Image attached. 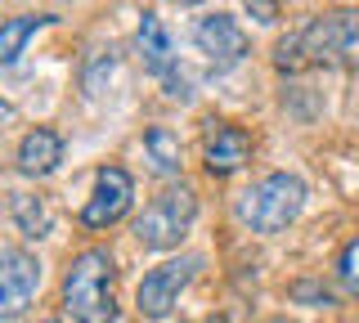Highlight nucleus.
Listing matches in <instances>:
<instances>
[{
    "label": "nucleus",
    "mask_w": 359,
    "mask_h": 323,
    "mask_svg": "<svg viewBox=\"0 0 359 323\" xmlns=\"http://www.w3.org/2000/svg\"><path fill=\"white\" fill-rule=\"evenodd\" d=\"M355 59H359V9H337V14L314 18L310 27L278 41V54H274V63L283 72L341 68V63H355Z\"/></svg>",
    "instance_id": "nucleus-1"
},
{
    "label": "nucleus",
    "mask_w": 359,
    "mask_h": 323,
    "mask_svg": "<svg viewBox=\"0 0 359 323\" xmlns=\"http://www.w3.org/2000/svg\"><path fill=\"white\" fill-rule=\"evenodd\" d=\"M112 283H117V265L104 247L81 252L72 265H67L63 278V310L72 323H117V296H112Z\"/></svg>",
    "instance_id": "nucleus-2"
},
{
    "label": "nucleus",
    "mask_w": 359,
    "mask_h": 323,
    "mask_svg": "<svg viewBox=\"0 0 359 323\" xmlns=\"http://www.w3.org/2000/svg\"><path fill=\"white\" fill-rule=\"evenodd\" d=\"M301 207H306V184L297 175L278 171V175H265L261 184H252L238 198V220L256 233H283L301 216Z\"/></svg>",
    "instance_id": "nucleus-3"
},
{
    "label": "nucleus",
    "mask_w": 359,
    "mask_h": 323,
    "mask_svg": "<svg viewBox=\"0 0 359 323\" xmlns=\"http://www.w3.org/2000/svg\"><path fill=\"white\" fill-rule=\"evenodd\" d=\"M194 220H198V193L189 184H171L135 220V238L149 252H166V247H180V238L194 229Z\"/></svg>",
    "instance_id": "nucleus-4"
},
{
    "label": "nucleus",
    "mask_w": 359,
    "mask_h": 323,
    "mask_svg": "<svg viewBox=\"0 0 359 323\" xmlns=\"http://www.w3.org/2000/svg\"><path fill=\"white\" fill-rule=\"evenodd\" d=\"M198 270H202V256H180V261H166V265H157V270H149L144 283H140V315L144 319H166L171 305L180 301V292L194 283Z\"/></svg>",
    "instance_id": "nucleus-5"
},
{
    "label": "nucleus",
    "mask_w": 359,
    "mask_h": 323,
    "mask_svg": "<svg viewBox=\"0 0 359 323\" xmlns=\"http://www.w3.org/2000/svg\"><path fill=\"white\" fill-rule=\"evenodd\" d=\"M130 198H135L130 175L121 171V166H99L95 193H90V202H86V211H81V225H86V229H108V225H117V220L130 211Z\"/></svg>",
    "instance_id": "nucleus-6"
},
{
    "label": "nucleus",
    "mask_w": 359,
    "mask_h": 323,
    "mask_svg": "<svg viewBox=\"0 0 359 323\" xmlns=\"http://www.w3.org/2000/svg\"><path fill=\"white\" fill-rule=\"evenodd\" d=\"M194 46L211 59V68H233V63H243L247 54V32L233 23L229 14H211L202 18V23L194 27Z\"/></svg>",
    "instance_id": "nucleus-7"
},
{
    "label": "nucleus",
    "mask_w": 359,
    "mask_h": 323,
    "mask_svg": "<svg viewBox=\"0 0 359 323\" xmlns=\"http://www.w3.org/2000/svg\"><path fill=\"white\" fill-rule=\"evenodd\" d=\"M135 41H140L144 68H149L153 76H162L166 90H171V99H189V85L175 81V46H171V36H166L162 18H157V14H144V18H140V32H135Z\"/></svg>",
    "instance_id": "nucleus-8"
},
{
    "label": "nucleus",
    "mask_w": 359,
    "mask_h": 323,
    "mask_svg": "<svg viewBox=\"0 0 359 323\" xmlns=\"http://www.w3.org/2000/svg\"><path fill=\"white\" fill-rule=\"evenodd\" d=\"M41 287V265L27 252H5L0 256V319L27 310V301Z\"/></svg>",
    "instance_id": "nucleus-9"
},
{
    "label": "nucleus",
    "mask_w": 359,
    "mask_h": 323,
    "mask_svg": "<svg viewBox=\"0 0 359 323\" xmlns=\"http://www.w3.org/2000/svg\"><path fill=\"white\" fill-rule=\"evenodd\" d=\"M252 158V139L238 126H216V135L207 139V171L211 175H233Z\"/></svg>",
    "instance_id": "nucleus-10"
},
{
    "label": "nucleus",
    "mask_w": 359,
    "mask_h": 323,
    "mask_svg": "<svg viewBox=\"0 0 359 323\" xmlns=\"http://www.w3.org/2000/svg\"><path fill=\"white\" fill-rule=\"evenodd\" d=\"M59 162H63V139L54 135V130H27L18 144V166L27 175H50V171H59Z\"/></svg>",
    "instance_id": "nucleus-11"
},
{
    "label": "nucleus",
    "mask_w": 359,
    "mask_h": 323,
    "mask_svg": "<svg viewBox=\"0 0 359 323\" xmlns=\"http://www.w3.org/2000/svg\"><path fill=\"white\" fill-rule=\"evenodd\" d=\"M50 23L45 14H22V18H9V23H0V68L5 63H14L18 54H22V46H27L36 32Z\"/></svg>",
    "instance_id": "nucleus-12"
},
{
    "label": "nucleus",
    "mask_w": 359,
    "mask_h": 323,
    "mask_svg": "<svg viewBox=\"0 0 359 323\" xmlns=\"http://www.w3.org/2000/svg\"><path fill=\"white\" fill-rule=\"evenodd\" d=\"M144 149H149V162H153L157 175H175V171H180V139H175L166 126H149Z\"/></svg>",
    "instance_id": "nucleus-13"
},
{
    "label": "nucleus",
    "mask_w": 359,
    "mask_h": 323,
    "mask_svg": "<svg viewBox=\"0 0 359 323\" xmlns=\"http://www.w3.org/2000/svg\"><path fill=\"white\" fill-rule=\"evenodd\" d=\"M14 220H18L22 238H45V233H50V207H45V198L18 193L14 198Z\"/></svg>",
    "instance_id": "nucleus-14"
},
{
    "label": "nucleus",
    "mask_w": 359,
    "mask_h": 323,
    "mask_svg": "<svg viewBox=\"0 0 359 323\" xmlns=\"http://www.w3.org/2000/svg\"><path fill=\"white\" fill-rule=\"evenodd\" d=\"M337 278H341V287H346L351 296H359V238L346 242L341 261H337Z\"/></svg>",
    "instance_id": "nucleus-15"
},
{
    "label": "nucleus",
    "mask_w": 359,
    "mask_h": 323,
    "mask_svg": "<svg viewBox=\"0 0 359 323\" xmlns=\"http://www.w3.org/2000/svg\"><path fill=\"white\" fill-rule=\"evenodd\" d=\"M243 5H247V14H252L256 23H274L278 9H283L287 0H243Z\"/></svg>",
    "instance_id": "nucleus-16"
},
{
    "label": "nucleus",
    "mask_w": 359,
    "mask_h": 323,
    "mask_svg": "<svg viewBox=\"0 0 359 323\" xmlns=\"http://www.w3.org/2000/svg\"><path fill=\"white\" fill-rule=\"evenodd\" d=\"M14 117V104H5V99H0V121H9Z\"/></svg>",
    "instance_id": "nucleus-17"
},
{
    "label": "nucleus",
    "mask_w": 359,
    "mask_h": 323,
    "mask_svg": "<svg viewBox=\"0 0 359 323\" xmlns=\"http://www.w3.org/2000/svg\"><path fill=\"white\" fill-rule=\"evenodd\" d=\"M207 323H229V319H224V315H216V319H207Z\"/></svg>",
    "instance_id": "nucleus-18"
},
{
    "label": "nucleus",
    "mask_w": 359,
    "mask_h": 323,
    "mask_svg": "<svg viewBox=\"0 0 359 323\" xmlns=\"http://www.w3.org/2000/svg\"><path fill=\"white\" fill-rule=\"evenodd\" d=\"M180 5H198V0H180Z\"/></svg>",
    "instance_id": "nucleus-19"
},
{
    "label": "nucleus",
    "mask_w": 359,
    "mask_h": 323,
    "mask_svg": "<svg viewBox=\"0 0 359 323\" xmlns=\"http://www.w3.org/2000/svg\"><path fill=\"white\" fill-rule=\"evenodd\" d=\"M50 323H54V319H50Z\"/></svg>",
    "instance_id": "nucleus-20"
}]
</instances>
